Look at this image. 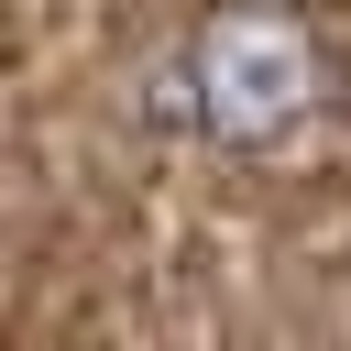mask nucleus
I'll use <instances>...</instances> for the list:
<instances>
[{
  "mask_svg": "<svg viewBox=\"0 0 351 351\" xmlns=\"http://www.w3.org/2000/svg\"><path fill=\"white\" fill-rule=\"evenodd\" d=\"M318 88H329L318 33H307L296 11H263V0L208 11V22L186 33V55H176V110H186V132H208V143H285V132L318 110Z\"/></svg>",
  "mask_w": 351,
  "mask_h": 351,
  "instance_id": "obj_1",
  "label": "nucleus"
}]
</instances>
